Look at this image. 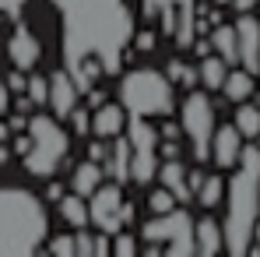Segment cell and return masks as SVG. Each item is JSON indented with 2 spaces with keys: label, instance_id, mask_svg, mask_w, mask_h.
Here are the masks:
<instances>
[{
  "label": "cell",
  "instance_id": "obj_1",
  "mask_svg": "<svg viewBox=\"0 0 260 257\" xmlns=\"http://www.w3.org/2000/svg\"><path fill=\"white\" fill-rule=\"evenodd\" d=\"M53 7L63 21V67L74 74L85 56H99L106 74H116L134 43L127 0H53Z\"/></svg>",
  "mask_w": 260,
  "mask_h": 257
},
{
  "label": "cell",
  "instance_id": "obj_2",
  "mask_svg": "<svg viewBox=\"0 0 260 257\" xmlns=\"http://www.w3.org/2000/svg\"><path fill=\"white\" fill-rule=\"evenodd\" d=\"M260 218V145H246L239 173L229 183V212H225V250L250 254L253 225Z\"/></svg>",
  "mask_w": 260,
  "mask_h": 257
},
{
  "label": "cell",
  "instance_id": "obj_3",
  "mask_svg": "<svg viewBox=\"0 0 260 257\" xmlns=\"http://www.w3.org/2000/svg\"><path fill=\"white\" fill-rule=\"evenodd\" d=\"M46 208L36 194L0 187V257L36 254L46 240Z\"/></svg>",
  "mask_w": 260,
  "mask_h": 257
},
{
  "label": "cell",
  "instance_id": "obj_4",
  "mask_svg": "<svg viewBox=\"0 0 260 257\" xmlns=\"http://www.w3.org/2000/svg\"><path fill=\"white\" fill-rule=\"evenodd\" d=\"M120 102L130 117H166L173 113V78L158 71H130L120 85Z\"/></svg>",
  "mask_w": 260,
  "mask_h": 257
},
{
  "label": "cell",
  "instance_id": "obj_5",
  "mask_svg": "<svg viewBox=\"0 0 260 257\" xmlns=\"http://www.w3.org/2000/svg\"><path fill=\"white\" fill-rule=\"evenodd\" d=\"M28 134H32V148L25 155V169L32 176H53L56 166L71 152L67 130H60V124L53 117H32L28 120Z\"/></svg>",
  "mask_w": 260,
  "mask_h": 257
},
{
  "label": "cell",
  "instance_id": "obj_6",
  "mask_svg": "<svg viewBox=\"0 0 260 257\" xmlns=\"http://www.w3.org/2000/svg\"><path fill=\"white\" fill-rule=\"evenodd\" d=\"M193 218L183 212V208H173L166 215H155L141 225V240L148 243H162L169 257H190L197 254V236H193Z\"/></svg>",
  "mask_w": 260,
  "mask_h": 257
},
{
  "label": "cell",
  "instance_id": "obj_7",
  "mask_svg": "<svg viewBox=\"0 0 260 257\" xmlns=\"http://www.w3.org/2000/svg\"><path fill=\"white\" fill-rule=\"evenodd\" d=\"M144 18H158L162 32L176 39L179 49L193 46V32H197L193 0H144Z\"/></svg>",
  "mask_w": 260,
  "mask_h": 257
},
{
  "label": "cell",
  "instance_id": "obj_8",
  "mask_svg": "<svg viewBox=\"0 0 260 257\" xmlns=\"http://www.w3.org/2000/svg\"><path fill=\"white\" fill-rule=\"evenodd\" d=\"M215 106L204 92H190L183 102V134L193 145V159H211V137H215Z\"/></svg>",
  "mask_w": 260,
  "mask_h": 257
},
{
  "label": "cell",
  "instance_id": "obj_9",
  "mask_svg": "<svg viewBox=\"0 0 260 257\" xmlns=\"http://www.w3.org/2000/svg\"><path fill=\"white\" fill-rule=\"evenodd\" d=\"M88 208H91V222H95V225H99L102 233L116 236V233L123 229V218H120V208H123V194H120V183H113V187H99V190L91 194Z\"/></svg>",
  "mask_w": 260,
  "mask_h": 257
},
{
  "label": "cell",
  "instance_id": "obj_10",
  "mask_svg": "<svg viewBox=\"0 0 260 257\" xmlns=\"http://www.w3.org/2000/svg\"><path fill=\"white\" fill-rule=\"evenodd\" d=\"M78 95H81V88H78L74 74H71L67 67H63V71H56V74H49V109H53L60 120L74 113Z\"/></svg>",
  "mask_w": 260,
  "mask_h": 257
},
{
  "label": "cell",
  "instance_id": "obj_11",
  "mask_svg": "<svg viewBox=\"0 0 260 257\" xmlns=\"http://www.w3.org/2000/svg\"><path fill=\"white\" fill-rule=\"evenodd\" d=\"M236 32H239V64L250 74H260V18L243 14L236 21Z\"/></svg>",
  "mask_w": 260,
  "mask_h": 257
},
{
  "label": "cell",
  "instance_id": "obj_12",
  "mask_svg": "<svg viewBox=\"0 0 260 257\" xmlns=\"http://www.w3.org/2000/svg\"><path fill=\"white\" fill-rule=\"evenodd\" d=\"M243 130L239 127H218L215 137H211V159H215L218 169H232V166H239V159H243Z\"/></svg>",
  "mask_w": 260,
  "mask_h": 257
},
{
  "label": "cell",
  "instance_id": "obj_13",
  "mask_svg": "<svg viewBox=\"0 0 260 257\" xmlns=\"http://www.w3.org/2000/svg\"><path fill=\"white\" fill-rule=\"evenodd\" d=\"M39 53H43L39 39H36L25 25H18L14 36H11V43H7V56H11V64H14L18 71H32V67L39 64Z\"/></svg>",
  "mask_w": 260,
  "mask_h": 257
},
{
  "label": "cell",
  "instance_id": "obj_14",
  "mask_svg": "<svg viewBox=\"0 0 260 257\" xmlns=\"http://www.w3.org/2000/svg\"><path fill=\"white\" fill-rule=\"evenodd\" d=\"M127 120H130V113H127V106L120 102H106V106H99L95 109V117H91V130L99 134V137H120L123 130H127Z\"/></svg>",
  "mask_w": 260,
  "mask_h": 257
},
{
  "label": "cell",
  "instance_id": "obj_15",
  "mask_svg": "<svg viewBox=\"0 0 260 257\" xmlns=\"http://www.w3.org/2000/svg\"><path fill=\"white\" fill-rule=\"evenodd\" d=\"M158 180H162V187H169V190L176 194V201H190V197H197L193 187H190V169H186L179 159H166V162L158 166Z\"/></svg>",
  "mask_w": 260,
  "mask_h": 257
},
{
  "label": "cell",
  "instance_id": "obj_16",
  "mask_svg": "<svg viewBox=\"0 0 260 257\" xmlns=\"http://www.w3.org/2000/svg\"><path fill=\"white\" fill-rule=\"evenodd\" d=\"M130 159H134V145H130V137H116V145L106 152V159H102V169L106 176H113L116 183H127L130 180Z\"/></svg>",
  "mask_w": 260,
  "mask_h": 257
},
{
  "label": "cell",
  "instance_id": "obj_17",
  "mask_svg": "<svg viewBox=\"0 0 260 257\" xmlns=\"http://www.w3.org/2000/svg\"><path fill=\"white\" fill-rule=\"evenodd\" d=\"M127 137H130V145H134V152H155L162 130L151 127L148 117H130L127 120Z\"/></svg>",
  "mask_w": 260,
  "mask_h": 257
},
{
  "label": "cell",
  "instance_id": "obj_18",
  "mask_svg": "<svg viewBox=\"0 0 260 257\" xmlns=\"http://www.w3.org/2000/svg\"><path fill=\"white\" fill-rule=\"evenodd\" d=\"M193 236H197V254L211 257L218 250H225V229L218 225L215 218H204L197 229H193Z\"/></svg>",
  "mask_w": 260,
  "mask_h": 257
},
{
  "label": "cell",
  "instance_id": "obj_19",
  "mask_svg": "<svg viewBox=\"0 0 260 257\" xmlns=\"http://www.w3.org/2000/svg\"><path fill=\"white\" fill-rule=\"evenodd\" d=\"M102 176H106V169L91 159V162H81L78 169H74V176H71V187L78 190V194H85V197H91L99 187H102Z\"/></svg>",
  "mask_w": 260,
  "mask_h": 257
},
{
  "label": "cell",
  "instance_id": "obj_20",
  "mask_svg": "<svg viewBox=\"0 0 260 257\" xmlns=\"http://www.w3.org/2000/svg\"><path fill=\"white\" fill-rule=\"evenodd\" d=\"M211 46H215L218 56H225L229 64H236L239 60V32H236V25H215Z\"/></svg>",
  "mask_w": 260,
  "mask_h": 257
},
{
  "label": "cell",
  "instance_id": "obj_21",
  "mask_svg": "<svg viewBox=\"0 0 260 257\" xmlns=\"http://www.w3.org/2000/svg\"><path fill=\"white\" fill-rule=\"evenodd\" d=\"M56 205H60V215H63V218H67L74 229H85V225H88V218H91V208H88L85 194H78V190H74V194L60 197Z\"/></svg>",
  "mask_w": 260,
  "mask_h": 257
},
{
  "label": "cell",
  "instance_id": "obj_22",
  "mask_svg": "<svg viewBox=\"0 0 260 257\" xmlns=\"http://www.w3.org/2000/svg\"><path fill=\"white\" fill-rule=\"evenodd\" d=\"M221 92H225V99L229 102H246L257 88H253V74L243 67V71H229V78H225V85H221Z\"/></svg>",
  "mask_w": 260,
  "mask_h": 257
},
{
  "label": "cell",
  "instance_id": "obj_23",
  "mask_svg": "<svg viewBox=\"0 0 260 257\" xmlns=\"http://www.w3.org/2000/svg\"><path fill=\"white\" fill-rule=\"evenodd\" d=\"M158 152H134V159H130V180H137V183H151L155 176H158Z\"/></svg>",
  "mask_w": 260,
  "mask_h": 257
},
{
  "label": "cell",
  "instance_id": "obj_24",
  "mask_svg": "<svg viewBox=\"0 0 260 257\" xmlns=\"http://www.w3.org/2000/svg\"><path fill=\"white\" fill-rule=\"evenodd\" d=\"M197 71H201L204 88H221L225 78H229V60H225V56H204Z\"/></svg>",
  "mask_w": 260,
  "mask_h": 257
},
{
  "label": "cell",
  "instance_id": "obj_25",
  "mask_svg": "<svg viewBox=\"0 0 260 257\" xmlns=\"http://www.w3.org/2000/svg\"><path fill=\"white\" fill-rule=\"evenodd\" d=\"M236 127L243 130V137H253V141H257V134H260V106L239 102V113H236Z\"/></svg>",
  "mask_w": 260,
  "mask_h": 257
},
{
  "label": "cell",
  "instance_id": "obj_26",
  "mask_svg": "<svg viewBox=\"0 0 260 257\" xmlns=\"http://www.w3.org/2000/svg\"><path fill=\"white\" fill-rule=\"evenodd\" d=\"M221 194H225L221 176H204V183H201V190H197V201H201L204 208H215L218 201H221Z\"/></svg>",
  "mask_w": 260,
  "mask_h": 257
},
{
  "label": "cell",
  "instance_id": "obj_27",
  "mask_svg": "<svg viewBox=\"0 0 260 257\" xmlns=\"http://www.w3.org/2000/svg\"><path fill=\"white\" fill-rule=\"evenodd\" d=\"M169 78H173L176 85H183V88H193V85H197V78H201V71L186 67L183 60H173V64H169Z\"/></svg>",
  "mask_w": 260,
  "mask_h": 257
},
{
  "label": "cell",
  "instance_id": "obj_28",
  "mask_svg": "<svg viewBox=\"0 0 260 257\" xmlns=\"http://www.w3.org/2000/svg\"><path fill=\"white\" fill-rule=\"evenodd\" d=\"M173 201H176V194L169 187H162V190H155V194L148 197V208L155 215H166V212H173Z\"/></svg>",
  "mask_w": 260,
  "mask_h": 257
},
{
  "label": "cell",
  "instance_id": "obj_29",
  "mask_svg": "<svg viewBox=\"0 0 260 257\" xmlns=\"http://www.w3.org/2000/svg\"><path fill=\"white\" fill-rule=\"evenodd\" d=\"M28 99L36 102V106H43V102H49V78H39V74H32L28 78Z\"/></svg>",
  "mask_w": 260,
  "mask_h": 257
},
{
  "label": "cell",
  "instance_id": "obj_30",
  "mask_svg": "<svg viewBox=\"0 0 260 257\" xmlns=\"http://www.w3.org/2000/svg\"><path fill=\"white\" fill-rule=\"evenodd\" d=\"M49 250L56 257H78V247H74V236H56L49 243Z\"/></svg>",
  "mask_w": 260,
  "mask_h": 257
},
{
  "label": "cell",
  "instance_id": "obj_31",
  "mask_svg": "<svg viewBox=\"0 0 260 257\" xmlns=\"http://www.w3.org/2000/svg\"><path fill=\"white\" fill-rule=\"evenodd\" d=\"M91 117H95V113L74 106V113H71V127H74V134H88V130H91Z\"/></svg>",
  "mask_w": 260,
  "mask_h": 257
},
{
  "label": "cell",
  "instance_id": "obj_32",
  "mask_svg": "<svg viewBox=\"0 0 260 257\" xmlns=\"http://www.w3.org/2000/svg\"><path fill=\"white\" fill-rule=\"evenodd\" d=\"M74 247H78V257H88V254H95V240L88 236L85 229H78V233H74Z\"/></svg>",
  "mask_w": 260,
  "mask_h": 257
},
{
  "label": "cell",
  "instance_id": "obj_33",
  "mask_svg": "<svg viewBox=\"0 0 260 257\" xmlns=\"http://www.w3.org/2000/svg\"><path fill=\"white\" fill-rule=\"evenodd\" d=\"M134 250H137V240H134V236H120V233H116V240H113V254H134Z\"/></svg>",
  "mask_w": 260,
  "mask_h": 257
},
{
  "label": "cell",
  "instance_id": "obj_34",
  "mask_svg": "<svg viewBox=\"0 0 260 257\" xmlns=\"http://www.w3.org/2000/svg\"><path fill=\"white\" fill-rule=\"evenodd\" d=\"M134 46L137 49H155V32H134Z\"/></svg>",
  "mask_w": 260,
  "mask_h": 257
},
{
  "label": "cell",
  "instance_id": "obj_35",
  "mask_svg": "<svg viewBox=\"0 0 260 257\" xmlns=\"http://www.w3.org/2000/svg\"><path fill=\"white\" fill-rule=\"evenodd\" d=\"M7 88H11V92H25V88H28V81H25V71H18V67H14V74L7 78Z\"/></svg>",
  "mask_w": 260,
  "mask_h": 257
},
{
  "label": "cell",
  "instance_id": "obj_36",
  "mask_svg": "<svg viewBox=\"0 0 260 257\" xmlns=\"http://www.w3.org/2000/svg\"><path fill=\"white\" fill-rule=\"evenodd\" d=\"M25 7V0H0V14H18Z\"/></svg>",
  "mask_w": 260,
  "mask_h": 257
},
{
  "label": "cell",
  "instance_id": "obj_37",
  "mask_svg": "<svg viewBox=\"0 0 260 257\" xmlns=\"http://www.w3.org/2000/svg\"><path fill=\"white\" fill-rule=\"evenodd\" d=\"M85 95H88V106H91V109H99V106H106V95H102L99 88H88Z\"/></svg>",
  "mask_w": 260,
  "mask_h": 257
},
{
  "label": "cell",
  "instance_id": "obj_38",
  "mask_svg": "<svg viewBox=\"0 0 260 257\" xmlns=\"http://www.w3.org/2000/svg\"><path fill=\"white\" fill-rule=\"evenodd\" d=\"M28 148H32V134H28V137H18V141H14V152H18L21 159L28 155Z\"/></svg>",
  "mask_w": 260,
  "mask_h": 257
},
{
  "label": "cell",
  "instance_id": "obj_39",
  "mask_svg": "<svg viewBox=\"0 0 260 257\" xmlns=\"http://www.w3.org/2000/svg\"><path fill=\"white\" fill-rule=\"evenodd\" d=\"M7 106H11V88H7L4 81H0V117L7 113Z\"/></svg>",
  "mask_w": 260,
  "mask_h": 257
},
{
  "label": "cell",
  "instance_id": "obj_40",
  "mask_svg": "<svg viewBox=\"0 0 260 257\" xmlns=\"http://www.w3.org/2000/svg\"><path fill=\"white\" fill-rule=\"evenodd\" d=\"M162 159H179V145L176 141H166L162 145Z\"/></svg>",
  "mask_w": 260,
  "mask_h": 257
},
{
  "label": "cell",
  "instance_id": "obj_41",
  "mask_svg": "<svg viewBox=\"0 0 260 257\" xmlns=\"http://www.w3.org/2000/svg\"><path fill=\"white\" fill-rule=\"evenodd\" d=\"M232 7H236L239 14H250V11L257 7V0H232Z\"/></svg>",
  "mask_w": 260,
  "mask_h": 257
},
{
  "label": "cell",
  "instance_id": "obj_42",
  "mask_svg": "<svg viewBox=\"0 0 260 257\" xmlns=\"http://www.w3.org/2000/svg\"><path fill=\"white\" fill-rule=\"evenodd\" d=\"M162 137H166V141H176V137H179V127H176L173 120H169V124H162Z\"/></svg>",
  "mask_w": 260,
  "mask_h": 257
},
{
  "label": "cell",
  "instance_id": "obj_43",
  "mask_svg": "<svg viewBox=\"0 0 260 257\" xmlns=\"http://www.w3.org/2000/svg\"><path fill=\"white\" fill-rule=\"evenodd\" d=\"M91 159H95V162H102V159H106V145H102V141H95V145H91Z\"/></svg>",
  "mask_w": 260,
  "mask_h": 257
},
{
  "label": "cell",
  "instance_id": "obj_44",
  "mask_svg": "<svg viewBox=\"0 0 260 257\" xmlns=\"http://www.w3.org/2000/svg\"><path fill=\"white\" fill-rule=\"evenodd\" d=\"M106 236H109V233H106ZM106 236H102V240H95V254H109V250H113V243H109Z\"/></svg>",
  "mask_w": 260,
  "mask_h": 257
},
{
  "label": "cell",
  "instance_id": "obj_45",
  "mask_svg": "<svg viewBox=\"0 0 260 257\" xmlns=\"http://www.w3.org/2000/svg\"><path fill=\"white\" fill-rule=\"evenodd\" d=\"M193 49H197V56H208V49H215V46L204 43V39H193Z\"/></svg>",
  "mask_w": 260,
  "mask_h": 257
},
{
  "label": "cell",
  "instance_id": "obj_46",
  "mask_svg": "<svg viewBox=\"0 0 260 257\" xmlns=\"http://www.w3.org/2000/svg\"><path fill=\"white\" fill-rule=\"evenodd\" d=\"M120 218H123V225H127V222H134V205H127V201H123V208H120Z\"/></svg>",
  "mask_w": 260,
  "mask_h": 257
},
{
  "label": "cell",
  "instance_id": "obj_47",
  "mask_svg": "<svg viewBox=\"0 0 260 257\" xmlns=\"http://www.w3.org/2000/svg\"><path fill=\"white\" fill-rule=\"evenodd\" d=\"M201 183H204V176H201V173H190V187H193V194L201 190Z\"/></svg>",
  "mask_w": 260,
  "mask_h": 257
},
{
  "label": "cell",
  "instance_id": "obj_48",
  "mask_svg": "<svg viewBox=\"0 0 260 257\" xmlns=\"http://www.w3.org/2000/svg\"><path fill=\"white\" fill-rule=\"evenodd\" d=\"M28 127V120H25V117H14V120H11V130H25Z\"/></svg>",
  "mask_w": 260,
  "mask_h": 257
},
{
  "label": "cell",
  "instance_id": "obj_49",
  "mask_svg": "<svg viewBox=\"0 0 260 257\" xmlns=\"http://www.w3.org/2000/svg\"><path fill=\"white\" fill-rule=\"evenodd\" d=\"M253 243H260V218H257V225H253Z\"/></svg>",
  "mask_w": 260,
  "mask_h": 257
},
{
  "label": "cell",
  "instance_id": "obj_50",
  "mask_svg": "<svg viewBox=\"0 0 260 257\" xmlns=\"http://www.w3.org/2000/svg\"><path fill=\"white\" fill-rule=\"evenodd\" d=\"M0 162H7V148H0Z\"/></svg>",
  "mask_w": 260,
  "mask_h": 257
},
{
  "label": "cell",
  "instance_id": "obj_51",
  "mask_svg": "<svg viewBox=\"0 0 260 257\" xmlns=\"http://www.w3.org/2000/svg\"><path fill=\"white\" fill-rule=\"evenodd\" d=\"M225 4H232V0H215V7H225Z\"/></svg>",
  "mask_w": 260,
  "mask_h": 257
},
{
  "label": "cell",
  "instance_id": "obj_52",
  "mask_svg": "<svg viewBox=\"0 0 260 257\" xmlns=\"http://www.w3.org/2000/svg\"><path fill=\"white\" fill-rule=\"evenodd\" d=\"M257 145H260V134H257Z\"/></svg>",
  "mask_w": 260,
  "mask_h": 257
}]
</instances>
